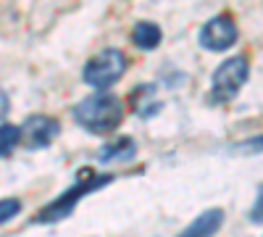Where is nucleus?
I'll return each instance as SVG.
<instances>
[{
    "label": "nucleus",
    "instance_id": "1",
    "mask_svg": "<svg viewBox=\"0 0 263 237\" xmlns=\"http://www.w3.org/2000/svg\"><path fill=\"white\" fill-rule=\"evenodd\" d=\"M124 119V108H121V100L108 95V93H98L84 98L77 108H74V121L82 124L87 132H114V129L121 124Z\"/></svg>",
    "mask_w": 263,
    "mask_h": 237
},
{
    "label": "nucleus",
    "instance_id": "2",
    "mask_svg": "<svg viewBox=\"0 0 263 237\" xmlns=\"http://www.w3.org/2000/svg\"><path fill=\"white\" fill-rule=\"evenodd\" d=\"M111 182H114V177H100V174H95V171H90V169H79V185H74L71 190H66L55 203L45 206L34 222L37 224H50V222L66 219L84 195H90V192H95L98 187H105V185H111Z\"/></svg>",
    "mask_w": 263,
    "mask_h": 237
},
{
    "label": "nucleus",
    "instance_id": "3",
    "mask_svg": "<svg viewBox=\"0 0 263 237\" xmlns=\"http://www.w3.org/2000/svg\"><path fill=\"white\" fill-rule=\"evenodd\" d=\"M248 58L234 56L224 61L221 66L213 71V87H211V100L213 103H229L237 98V93L242 90V84L248 82Z\"/></svg>",
    "mask_w": 263,
    "mask_h": 237
},
{
    "label": "nucleus",
    "instance_id": "4",
    "mask_svg": "<svg viewBox=\"0 0 263 237\" xmlns=\"http://www.w3.org/2000/svg\"><path fill=\"white\" fill-rule=\"evenodd\" d=\"M126 71V58L121 50H103L98 53L90 63L84 66V82L92 84L95 90H108L111 84H116Z\"/></svg>",
    "mask_w": 263,
    "mask_h": 237
},
{
    "label": "nucleus",
    "instance_id": "5",
    "mask_svg": "<svg viewBox=\"0 0 263 237\" xmlns=\"http://www.w3.org/2000/svg\"><path fill=\"white\" fill-rule=\"evenodd\" d=\"M237 37H239V32H237V24H234V19L232 16H216V19H211L208 24L203 27V32H200V45L205 48V50H227V48H232L234 42H237Z\"/></svg>",
    "mask_w": 263,
    "mask_h": 237
},
{
    "label": "nucleus",
    "instance_id": "6",
    "mask_svg": "<svg viewBox=\"0 0 263 237\" xmlns=\"http://www.w3.org/2000/svg\"><path fill=\"white\" fill-rule=\"evenodd\" d=\"M21 132H24L29 148H48V145L58 137L61 124H58L55 119H50V116L37 114V116H29V119L24 121V129H21Z\"/></svg>",
    "mask_w": 263,
    "mask_h": 237
},
{
    "label": "nucleus",
    "instance_id": "7",
    "mask_svg": "<svg viewBox=\"0 0 263 237\" xmlns=\"http://www.w3.org/2000/svg\"><path fill=\"white\" fill-rule=\"evenodd\" d=\"M221 224H224V211H221V208H211V211L200 213V216H197V219L184 229V237H197V234L208 237V234H213V232L221 229Z\"/></svg>",
    "mask_w": 263,
    "mask_h": 237
},
{
    "label": "nucleus",
    "instance_id": "8",
    "mask_svg": "<svg viewBox=\"0 0 263 237\" xmlns=\"http://www.w3.org/2000/svg\"><path fill=\"white\" fill-rule=\"evenodd\" d=\"M161 29L158 24H153V21H140V24L135 27V32H132V40H135V45L142 48V50H153L161 45Z\"/></svg>",
    "mask_w": 263,
    "mask_h": 237
},
{
    "label": "nucleus",
    "instance_id": "9",
    "mask_svg": "<svg viewBox=\"0 0 263 237\" xmlns=\"http://www.w3.org/2000/svg\"><path fill=\"white\" fill-rule=\"evenodd\" d=\"M135 150H137L135 140L121 137L119 142L105 145V148L100 150V156H98V158H100L103 163H111V161H129V158H135Z\"/></svg>",
    "mask_w": 263,
    "mask_h": 237
},
{
    "label": "nucleus",
    "instance_id": "10",
    "mask_svg": "<svg viewBox=\"0 0 263 237\" xmlns=\"http://www.w3.org/2000/svg\"><path fill=\"white\" fill-rule=\"evenodd\" d=\"M18 140H21V126H16V124L0 126V158L11 156L16 150V145H18Z\"/></svg>",
    "mask_w": 263,
    "mask_h": 237
},
{
    "label": "nucleus",
    "instance_id": "11",
    "mask_svg": "<svg viewBox=\"0 0 263 237\" xmlns=\"http://www.w3.org/2000/svg\"><path fill=\"white\" fill-rule=\"evenodd\" d=\"M18 211H21V200H18V198H6V200H0V224L11 222Z\"/></svg>",
    "mask_w": 263,
    "mask_h": 237
},
{
    "label": "nucleus",
    "instance_id": "12",
    "mask_svg": "<svg viewBox=\"0 0 263 237\" xmlns=\"http://www.w3.org/2000/svg\"><path fill=\"white\" fill-rule=\"evenodd\" d=\"M250 219H253L255 224L263 222V187L258 190V200H255V206H253V211H250Z\"/></svg>",
    "mask_w": 263,
    "mask_h": 237
},
{
    "label": "nucleus",
    "instance_id": "13",
    "mask_svg": "<svg viewBox=\"0 0 263 237\" xmlns=\"http://www.w3.org/2000/svg\"><path fill=\"white\" fill-rule=\"evenodd\" d=\"M6 114H8V95L0 90V119H3Z\"/></svg>",
    "mask_w": 263,
    "mask_h": 237
}]
</instances>
